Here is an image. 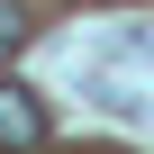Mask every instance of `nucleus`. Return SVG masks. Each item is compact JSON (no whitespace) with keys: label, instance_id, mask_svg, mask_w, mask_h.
<instances>
[{"label":"nucleus","instance_id":"nucleus-1","mask_svg":"<svg viewBox=\"0 0 154 154\" xmlns=\"http://www.w3.org/2000/svg\"><path fill=\"white\" fill-rule=\"evenodd\" d=\"M0 145H45V109H36V91L27 82H0Z\"/></svg>","mask_w":154,"mask_h":154},{"label":"nucleus","instance_id":"nucleus-2","mask_svg":"<svg viewBox=\"0 0 154 154\" xmlns=\"http://www.w3.org/2000/svg\"><path fill=\"white\" fill-rule=\"evenodd\" d=\"M18 45H27V9H18V0H0V63H9Z\"/></svg>","mask_w":154,"mask_h":154}]
</instances>
